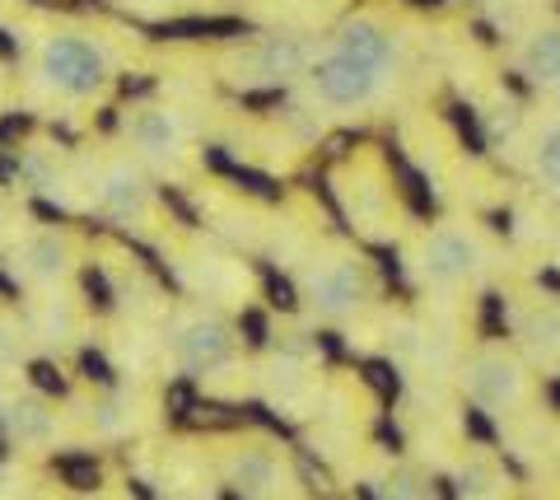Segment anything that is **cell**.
<instances>
[{
    "label": "cell",
    "mask_w": 560,
    "mask_h": 500,
    "mask_svg": "<svg viewBox=\"0 0 560 500\" xmlns=\"http://www.w3.org/2000/svg\"><path fill=\"white\" fill-rule=\"evenodd\" d=\"M393 80L397 75L378 71V66H364V61L323 43L318 61L308 66V75L300 84L308 90L313 113H364V108H374V103L388 98Z\"/></svg>",
    "instance_id": "2"
},
{
    "label": "cell",
    "mask_w": 560,
    "mask_h": 500,
    "mask_svg": "<svg viewBox=\"0 0 560 500\" xmlns=\"http://www.w3.org/2000/svg\"><path fill=\"white\" fill-rule=\"evenodd\" d=\"M33 75H38L43 90H51L57 98L84 103V98H98L113 84L117 61H113V47L103 38H94V33L57 28V33H47V38L38 43Z\"/></svg>",
    "instance_id": "1"
},
{
    "label": "cell",
    "mask_w": 560,
    "mask_h": 500,
    "mask_svg": "<svg viewBox=\"0 0 560 500\" xmlns=\"http://www.w3.org/2000/svg\"><path fill=\"white\" fill-rule=\"evenodd\" d=\"M514 71L533 84V90L547 94L560 80V20H541L537 28H528L514 47Z\"/></svg>",
    "instance_id": "12"
},
{
    "label": "cell",
    "mask_w": 560,
    "mask_h": 500,
    "mask_svg": "<svg viewBox=\"0 0 560 500\" xmlns=\"http://www.w3.org/2000/svg\"><path fill=\"white\" fill-rule=\"evenodd\" d=\"M514 337L533 360H556L560 356V304L528 300L514 309Z\"/></svg>",
    "instance_id": "14"
},
{
    "label": "cell",
    "mask_w": 560,
    "mask_h": 500,
    "mask_svg": "<svg viewBox=\"0 0 560 500\" xmlns=\"http://www.w3.org/2000/svg\"><path fill=\"white\" fill-rule=\"evenodd\" d=\"M10 351H14V333H10V323L0 318V360H5Z\"/></svg>",
    "instance_id": "19"
},
{
    "label": "cell",
    "mask_w": 560,
    "mask_h": 500,
    "mask_svg": "<svg viewBox=\"0 0 560 500\" xmlns=\"http://www.w3.org/2000/svg\"><path fill=\"white\" fill-rule=\"evenodd\" d=\"M327 47H337L364 66H378V71H388V75L401 71V33L374 10L346 14V20L327 33Z\"/></svg>",
    "instance_id": "8"
},
{
    "label": "cell",
    "mask_w": 560,
    "mask_h": 500,
    "mask_svg": "<svg viewBox=\"0 0 560 500\" xmlns=\"http://www.w3.org/2000/svg\"><path fill=\"white\" fill-rule=\"evenodd\" d=\"M173 360L191 379L224 374L238 360V337L220 314H187L173 327Z\"/></svg>",
    "instance_id": "7"
},
{
    "label": "cell",
    "mask_w": 560,
    "mask_h": 500,
    "mask_svg": "<svg viewBox=\"0 0 560 500\" xmlns=\"http://www.w3.org/2000/svg\"><path fill=\"white\" fill-rule=\"evenodd\" d=\"M547 98L556 103V113H560V80H556V84H551V90H547Z\"/></svg>",
    "instance_id": "20"
},
{
    "label": "cell",
    "mask_w": 560,
    "mask_h": 500,
    "mask_svg": "<svg viewBox=\"0 0 560 500\" xmlns=\"http://www.w3.org/2000/svg\"><path fill=\"white\" fill-rule=\"evenodd\" d=\"M453 487H458L463 500H495V496H500V477H495V468H490V463L467 458L463 468L453 473Z\"/></svg>",
    "instance_id": "17"
},
{
    "label": "cell",
    "mask_w": 560,
    "mask_h": 500,
    "mask_svg": "<svg viewBox=\"0 0 560 500\" xmlns=\"http://www.w3.org/2000/svg\"><path fill=\"white\" fill-rule=\"evenodd\" d=\"M5 430H10V440L38 450V444L57 440V411H51L47 403H38V398H14L5 407Z\"/></svg>",
    "instance_id": "15"
},
{
    "label": "cell",
    "mask_w": 560,
    "mask_h": 500,
    "mask_svg": "<svg viewBox=\"0 0 560 500\" xmlns=\"http://www.w3.org/2000/svg\"><path fill=\"white\" fill-rule=\"evenodd\" d=\"M378 500H430V487L416 468H393L378 481Z\"/></svg>",
    "instance_id": "18"
},
{
    "label": "cell",
    "mask_w": 560,
    "mask_h": 500,
    "mask_svg": "<svg viewBox=\"0 0 560 500\" xmlns=\"http://www.w3.org/2000/svg\"><path fill=\"white\" fill-rule=\"evenodd\" d=\"M416 267L434 290H458L486 271V244H481V234L467 225H440L420 239Z\"/></svg>",
    "instance_id": "6"
},
{
    "label": "cell",
    "mask_w": 560,
    "mask_h": 500,
    "mask_svg": "<svg viewBox=\"0 0 560 500\" xmlns=\"http://www.w3.org/2000/svg\"><path fill=\"white\" fill-rule=\"evenodd\" d=\"M0 5H5V0H0Z\"/></svg>",
    "instance_id": "22"
},
{
    "label": "cell",
    "mask_w": 560,
    "mask_h": 500,
    "mask_svg": "<svg viewBox=\"0 0 560 500\" xmlns=\"http://www.w3.org/2000/svg\"><path fill=\"white\" fill-rule=\"evenodd\" d=\"M14 263H20V271L28 276L33 286H61L66 276L75 271V244H70L66 234H57V230H38V234H28L20 244Z\"/></svg>",
    "instance_id": "11"
},
{
    "label": "cell",
    "mask_w": 560,
    "mask_h": 500,
    "mask_svg": "<svg viewBox=\"0 0 560 500\" xmlns=\"http://www.w3.org/2000/svg\"><path fill=\"white\" fill-rule=\"evenodd\" d=\"M0 230H5V206H0Z\"/></svg>",
    "instance_id": "21"
},
{
    "label": "cell",
    "mask_w": 560,
    "mask_h": 500,
    "mask_svg": "<svg viewBox=\"0 0 560 500\" xmlns=\"http://www.w3.org/2000/svg\"><path fill=\"white\" fill-rule=\"evenodd\" d=\"M224 477L230 487L248 500H271L280 496V481H285V468L271 450H234L230 463H224Z\"/></svg>",
    "instance_id": "13"
},
{
    "label": "cell",
    "mask_w": 560,
    "mask_h": 500,
    "mask_svg": "<svg viewBox=\"0 0 560 500\" xmlns=\"http://www.w3.org/2000/svg\"><path fill=\"white\" fill-rule=\"evenodd\" d=\"M528 174L547 187V193L560 197V117L541 123L533 136H528Z\"/></svg>",
    "instance_id": "16"
},
{
    "label": "cell",
    "mask_w": 560,
    "mask_h": 500,
    "mask_svg": "<svg viewBox=\"0 0 560 500\" xmlns=\"http://www.w3.org/2000/svg\"><path fill=\"white\" fill-rule=\"evenodd\" d=\"M323 43L308 33H261L253 47L234 57V80L248 84H300L308 66L318 61Z\"/></svg>",
    "instance_id": "5"
},
{
    "label": "cell",
    "mask_w": 560,
    "mask_h": 500,
    "mask_svg": "<svg viewBox=\"0 0 560 500\" xmlns=\"http://www.w3.org/2000/svg\"><path fill=\"white\" fill-rule=\"evenodd\" d=\"M127 141L136 150V160L178 164L191 146V123L178 108H136L127 117Z\"/></svg>",
    "instance_id": "10"
},
{
    "label": "cell",
    "mask_w": 560,
    "mask_h": 500,
    "mask_svg": "<svg viewBox=\"0 0 560 500\" xmlns=\"http://www.w3.org/2000/svg\"><path fill=\"white\" fill-rule=\"evenodd\" d=\"M304 300L318 318L327 323H346L355 318L364 304L374 300V276L360 257H323L304 271Z\"/></svg>",
    "instance_id": "4"
},
{
    "label": "cell",
    "mask_w": 560,
    "mask_h": 500,
    "mask_svg": "<svg viewBox=\"0 0 560 500\" xmlns=\"http://www.w3.org/2000/svg\"><path fill=\"white\" fill-rule=\"evenodd\" d=\"M94 197L98 211L121 220V225H140V220L154 216V187L140 174L136 160H113L94 174Z\"/></svg>",
    "instance_id": "9"
},
{
    "label": "cell",
    "mask_w": 560,
    "mask_h": 500,
    "mask_svg": "<svg viewBox=\"0 0 560 500\" xmlns=\"http://www.w3.org/2000/svg\"><path fill=\"white\" fill-rule=\"evenodd\" d=\"M463 393L490 417H504V411H518L533 393L528 365L504 351V347H477L463 360Z\"/></svg>",
    "instance_id": "3"
}]
</instances>
